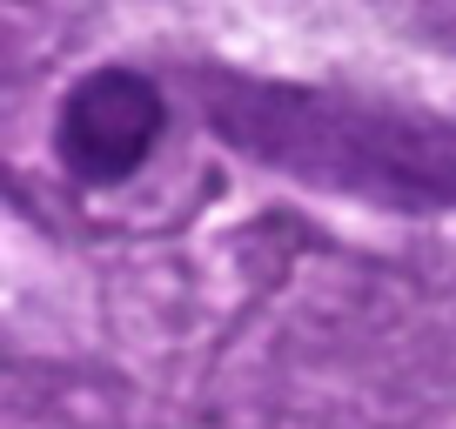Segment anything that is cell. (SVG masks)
Here are the masks:
<instances>
[{
  "mask_svg": "<svg viewBox=\"0 0 456 429\" xmlns=\"http://www.w3.org/2000/svg\"><path fill=\"white\" fill-rule=\"evenodd\" d=\"M168 134V94L142 68H87L54 108V161L81 188H121Z\"/></svg>",
  "mask_w": 456,
  "mask_h": 429,
  "instance_id": "7a4b0ae2",
  "label": "cell"
},
{
  "mask_svg": "<svg viewBox=\"0 0 456 429\" xmlns=\"http://www.w3.org/2000/svg\"><path fill=\"white\" fill-rule=\"evenodd\" d=\"M188 81L201 94V121L256 168L396 214L456 208V121L410 115L389 101H349L336 87L248 81L208 68H195Z\"/></svg>",
  "mask_w": 456,
  "mask_h": 429,
  "instance_id": "6da1fadb",
  "label": "cell"
}]
</instances>
